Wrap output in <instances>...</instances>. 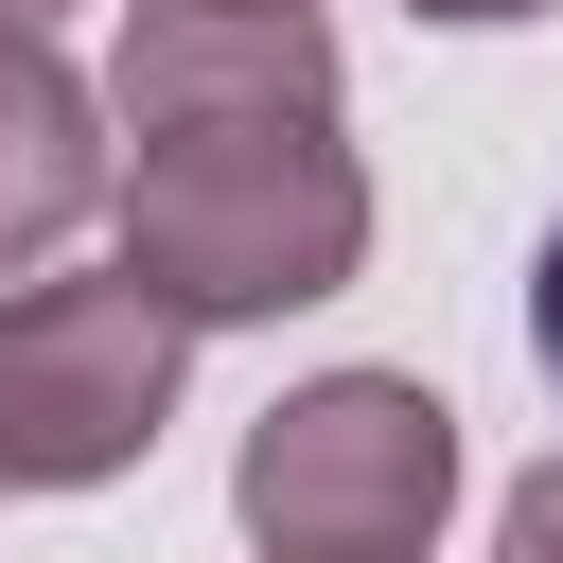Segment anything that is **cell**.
Returning <instances> with one entry per match:
<instances>
[{
    "label": "cell",
    "mask_w": 563,
    "mask_h": 563,
    "mask_svg": "<svg viewBox=\"0 0 563 563\" xmlns=\"http://www.w3.org/2000/svg\"><path fill=\"white\" fill-rule=\"evenodd\" d=\"M123 264L229 334V317H299L369 264V176L334 141V106H176V123H123Z\"/></svg>",
    "instance_id": "cell-1"
},
{
    "label": "cell",
    "mask_w": 563,
    "mask_h": 563,
    "mask_svg": "<svg viewBox=\"0 0 563 563\" xmlns=\"http://www.w3.org/2000/svg\"><path fill=\"white\" fill-rule=\"evenodd\" d=\"M440 493H457V405L405 369H317L229 457V510L264 563H422Z\"/></svg>",
    "instance_id": "cell-2"
},
{
    "label": "cell",
    "mask_w": 563,
    "mask_h": 563,
    "mask_svg": "<svg viewBox=\"0 0 563 563\" xmlns=\"http://www.w3.org/2000/svg\"><path fill=\"white\" fill-rule=\"evenodd\" d=\"M194 369V317L106 264V282H0V493H106L123 457H158Z\"/></svg>",
    "instance_id": "cell-3"
},
{
    "label": "cell",
    "mask_w": 563,
    "mask_h": 563,
    "mask_svg": "<svg viewBox=\"0 0 563 563\" xmlns=\"http://www.w3.org/2000/svg\"><path fill=\"white\" fill-rule=\"evenodd\" d=\"M106 106L123 123H176V106H334V35H317V0H141L123 53H106Z\"/></svg>",
    "instance_id": "cell-4"
},
{
    "label": "cell",
    "mask_w": 563,
    "mask_h": 563,
    "mask_svg": "<svg viewBox=\"0 0 563 563\" xmlns=\"http://www.w3.org/2000/svg\"><path fill=\"white\" fill-rule=\"evenodd\" d=\"M106 211V106L53 70V35H0V282H35Z\"/></svg>",
    "instance_id": "cell-5"
},
{
    "label": "cell",
    "mask_w": 563,
    "mask_h": 563,
    "mask_svg": "<svg viewBox=\"0 0 563 563\" xmlns=\"http://www.w3.org/2000/svg\"><path fill=\"white\" fill-rule=\"evenodd\" d=\"M493 563H563V457H545V475H510V510H493Z\"/></svg>",
    "instance_id": "cell-6"
},
{
    "label": "cell",
    "mask_w": 563,
    "mask_h": 563,
    "mask_svg": "<svg viewBox=\"0 0 563 563\" xmlns=\"http://www.w3.org/2000/svg\"><path fill=\"white\" fill-rule=\"evenodd\" d=\"M528 352H545V387H563V229L528 246Z\"/></svg>",
    "instance_id": "cell-7"
},
{
    "label": "cell",
    "mask_w": 563,
    "mask_h": 563,
    "mask_svg": "<svg viewBox=\"0 0 563 563\" xmlns=\"http://www.w3.org/2000/svg\"><path fill=\"white\" fill-rule=\"evenodd\" d=\"M422 18H457V35H510V18H545V0H422Z\"/></svg>",
    "instance_id": "cell-8"
},
{
    "label": "cell",
    "mask_w": 563,
    "mask_h": 563,
    "mask_svg": "<svg viewBox=\"0 0 563 563\" xmlns=\"http://www.w3.org/2000/svg\"><path fill=\"white\" fill-rule=\"evenodd\" d=\"M53 18H70V0H0V35H53Z\"/></svg>",
    "instance_id": "cell-9"
}]
</instances>
